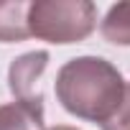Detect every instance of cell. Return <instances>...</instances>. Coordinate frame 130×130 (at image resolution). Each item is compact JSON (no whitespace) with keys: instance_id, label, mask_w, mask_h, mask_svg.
<instances>
[{"instance_id":"cell-1","label":"cell","mask_w":130,"mask_h":130,"mask_svg":"<svg viewBox=\"0 0 130 130\" xmlns=\"http://www.w3.org/2000/svg\"><path fill=\"white\" fill-rule=\"evenodd\" d=\"M56 100L69 115L94 122L102 130H117L125 110L130 87L120 69L102 56L69 59L54 82Z\"/></svg>"},{"instance_id":"cell-2","label":"cell","mask_w":130,"mask_h":130,"mask_svg":"<svg viewBox=\"0 0 130 130\" xmlns=\"http://www.w3.org/2000/svg\"><path fill=\"white\" fill-rule=\"evenodd\" d=\"M28 33L48 43H79L97 28V5L89 0L28 3Z\"/></svg>"},{"instance_id":"cell-3","label":"cell","mask_w":130,"mask_h":130,"mask_svg":"<svg viewBox=\"0 0 130 130\" xmlns=\"http://www.w3.org/2000/svg\"><path fill=\"white\" fill-rule=\"evenodd\" d=\"M48 67V51H28L18 59H13L8 69V87L18 102H28L36 107H43V94L38 87L41 74Z\"/></svg>"},{"instance_id":"cell-4","label":"cell","mask_w":130,"mask_h":130,"mask_svg":"<svg viewBox=\"0 0 130 130\" xmlns=\"http://www.w3.org/2000/svg\"><path fill=\"white\" fill-rule=\"evenodd\" d=\"M0 130H46L43 107L18 100L0 105Z\"/></svg>"},{"instance_id":"cell-5","label":"cell","mask_w":130,"mask_h":130,"mask_svg":"<svg viewBox=\"0 0 130 130\" xmlns=\"http://www.w3.org/2000/svg\"><path fill=\"white\" fill-rule=\"evenodd\" d=\"M28 3H0V43H18L26 41L28 33Z\"/></svg>"},{"instance_id":"cell-6","label":"cell","mask_w":130,"mask_h":130,"mask_svg":"<svg viewBox=\"0 0 130 130\" xmlns=\"http://www.w3.org/2000/svg\"><path fill=\"white\" fill-rule=\"evenodd\" d=\"M100 33L107 43L130 46V0L107 8L105 18L100 21Z\"/></svg>"},{"instance_id":"cell-7","label":"cell","mask_w":130,"mask_h":130,"mask_svg":"<svg viewBox=\"0 0 130 130\" xmlns=\"http://www.w3.org/2000/svg\"><path fill=\"white\" fill-rule=\"evenodd\" d=\"M127 125H130V94H127V110H125V115H122V120H120L117 130H122V127H127Z\"/></svg>"},{"instance_id":"cell-8","label":"cell","mask_w":130,"mask_h":130,"mask_svg":"<svg viewBox=\"0 0 130 130\" xmlns=\"http://www.w3.org/2000/svg\"><path fill=\"white\" fill-rule=\"evenodd\" d=\"M48 130H79V127H72V125H56V127H48Z\"/></svg>"},{"instance_id":"cell-9","label":"cell","mask_w":130,"mask_h":130,"mask_svg":"<svg viewBox=\"0 0 130 130\" xmlns=\"http://www.w3.org/2000/svg\"><path fill=\"white\" fill-rule=\"evenodd\" d=\"M122 130H130V125H127V127H122Z\"/></svg>"}]
</instances>
